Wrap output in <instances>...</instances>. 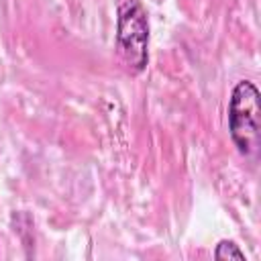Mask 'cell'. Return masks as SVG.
<instances>
[{"instance_id":"cell-1","label":"cell","mask_w":261,"mask_h":261,"mask_svg":"<svg viewBox=\"0 0 261 261\" xmlns=\"http://www.w3.org/2000/svg\"><path fill=\"white\" fill-rule=\"evenodd\" d=\"M116 53L130 73H141L149 61V20L141 0H118Z\"/></svg>"},{"instance_id":"cell-2","label":"cell","mask_w":261,"mask_h":261,"mask_svg":"<svg viewBox=\"0 0 261 261\" xmlns=\"http://www.w3.org/2000/svg\"><path fill=\"white\" fill-rule=\"evenodd\" d=\"M261 106L259 90L253 82L241 80L228 102V130L239 153L253 157L259 151V128H261Z\"/></svg>"},{"instance_id":"cell-3","label":"cell","mask_w":261,"mask_h":261,"mask_svg":"<svg viewBox=\"0 0 261 261\" xmlns=\"http://www.w3.org/2000/svg\"><path fill=\"white\" fill-rule=\"evenodd\" d=\"M216 259H245V253L232 241H220L214 249Z\"/></svg>"}]
</instances>
